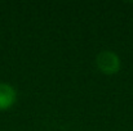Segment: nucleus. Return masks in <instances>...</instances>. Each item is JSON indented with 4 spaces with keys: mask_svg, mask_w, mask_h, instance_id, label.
<instances>
[{
    "mask_svg": "<svg viewBox=\"0 0 133 131\" xmlns=\"http://www.w3.org/2000/svg\"><path fill=\"white\" fill-rule=\"evenodd\" d=\"M17 100L16 89L8 82H0V112L8 111Z\"/></svg>",
    "mask_w": 133,
    "mask_h": 131,
    "instance_id": "2",
    "label": "nucleus"
},
{
    "mask_svg": "<svg viewBox=\"0 0 133 131\" xmlns=\"http://www.w3.org/2000/svg\"><path fill=\"white\" fill-rule=\"evenodd\" d=\"M96 66L101 73L107 75V76H112L120 71L122 60L115 51L103 50V51L98 53V55L96 57Z\"/></svg>",
    "mask_w": 133,
    "mask_h": 131,
    "instance_id": "1",
    "label": "nucleus"
}]
</instances>
